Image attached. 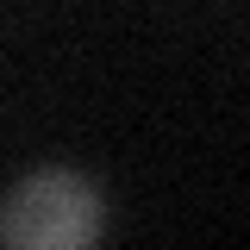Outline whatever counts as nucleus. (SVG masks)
I'll return each mask as SVG.
<instances>
[{
	"label": "nucleus",
	"instance_id": "obj_1",
	"mask_svg": "<svg viewBox=\"0 0 250 250\" xmlns=\"http://www.w3.org/2000/svg\"><path fill=\"white\" fill-rule=\"evenodd\" d=\"M106 225V200L75 169H31L0 200V244L6 250H88Z\"/></svg>",
	"mask_w": 250,
	"mask_h": 250
}]
</instances>
